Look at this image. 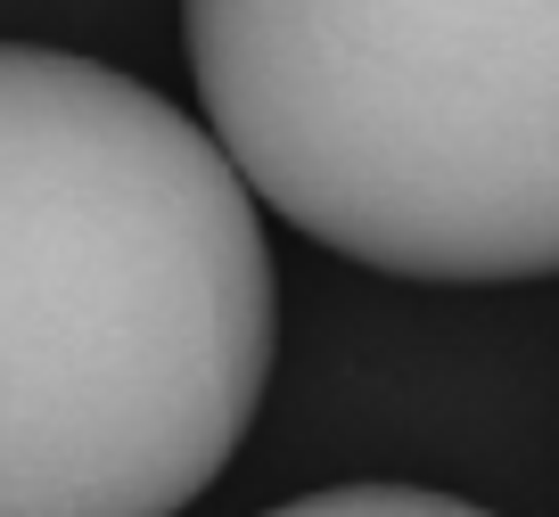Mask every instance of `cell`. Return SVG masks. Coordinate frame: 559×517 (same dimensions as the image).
<instances>
[{
    "mask_svg": "<svg viewBox=\"0 0 559 517\" xmlns=\"http://www.w3.org/2000/svg\"><path fill=\"white\" fill-rule=\"evenodd\" d=\"M272 386V247L165 91L0 41V517H181Z\"/></svg>",
    "mask_w": 559,
    "mask_h": 517,
    "instance_id": "cell-1",
    "label": "cell"
},
{
    "mask_svg": "<svg viewBox=\"0 0 559 517\" xmlns=\"http://www.w3.org/2000/svg\"><path fill=\"white\" fill-rule=\"evenodd\" d=\"M206 132L395 279L559 272V0H181Z\"/></svg>",
    "mask_w": 559,
    "mask_h": 517,
    "instance_id": "cell-2",
    "label": "cell"
},
{
    "mask_svg": "<svg viewBox=\"0 0 559 517\" xmlns=\"http://www.w3.org/2000/svg\"><path fill=\"white\" fill-rule=\"evenodd\" d=\"M263 517H493V509L428 493V484H330V493L280 501V509H263Z\"/></svg>",
    "mask_w": 559,
    "mask_h": 517,
    "instance_id": "cell-3",
    "label": "cell"
}]
</instances>
